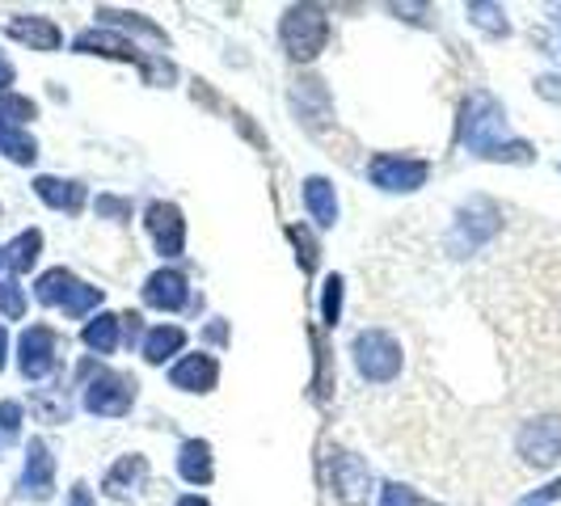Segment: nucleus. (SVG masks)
<instances>
[{
	"instance_id": "f257e3e1",
	"label": "nucleus",
	"mask_w": 561,
	"mask_h": 506,
	"mask_svg": "<svg viewBox=\"0 0 561 506\" xmlns=\"http://www.w3.org/2000/svg\"><path fill=\"white\" fill-rule=\"evenodd\" d=\"M456 140L465 143L478 161H499V165H533L536 148L528 140H515L506 131L503 102L490 89H473L460 102V118H456Z\"/></svg>"
},
{
	"instance_id": "f03ea898",
	"label": "nucleus",
	"mask_w": 561,
	"mask_h": 506,
	"mask_svg": "<svg viewBox=\"0 0 561 506\" xmlns=\"http://www.w3.org/2000/svg\"><path fill=\"white\" fill-rule=\"evenodd\" d=\"M283 51L296 64H309L330 47V13L321 4H291L279 22Z\"/></svg>"
},
{
	"instance_id": "7ed1b4c3",
	"label": "nucleus",
	"mask_w": 561,
	"mask_h": 506,
	"mask_svg": "<svg viewBox=\"0 0 561 506\" xmlns=\"http://www.w3.org/2000/svg\"><path fill=\"white\" fill-rule=\"evenodd\" d=\"M351 359L367 384H389L401 376V342L389 330H359L351 342Z\"/></svg>"
},
{
	"instance_id": "20e7f679",
	"label": "nucleus",
	"mask_w": 561,
	"mask_h": 506,
	"mask_svg": "<svg viewBox=\"0 0 561 506\" xmlns=\"http://www.w3.org/2000/svg\"><path fill=\"white\" fill-rule=\"evenodd\" d=\"M367 177L385 195H414V191L426 186V177H431V161L401 157V152H380V157L367 161Z\"/></svg>"
},
{
	"instance_id": "39448f33",
	"label": "nucleus",
	"mask_w": 561,
	"mask_h": 506,
	"mask_svg": "<svg viewBox=\"0 0 561 506\" xmlns=\"http://www.w3.org/2000/svg\"><path fill=\"white\" fill-rule=\"evenodd\" d=\"M515 451L528 469H540V473L561 464V414H540L524 422L515 435Z\"/></svg>"
},
{
	"instance_id": "423d86ee",
	"label": "nucleus",
	"mask_w": 561,
	"mask_h": 506,
	"mask_svg": "<svg viewBox=\"0 0 561 506\" xmlns=\"http://www.w3.org/2000/svg\"><path fill=\"white\" fill-rule=\"evenodd\" d=\"M136 389H140V384H136L131 376L102 367V371L84 384V410H89L93 418H127L131 405H136Z\"/></svg>"
},
{
	"instance_id": "0eeeda50",
	"label": "nucleus",
	"mask_w": 561,
	"mask_h": 506,
	"mask_svg": "<svg viewBox=\"0 0 561 506\" xmlns=\"http://www.w3.org/2000/svg\"><path fill=\"white\" fill-rule=\"evenodd\" d=\"M499 228H503V211L490 198H469L456 216V228H451V250L465 257V253L481 250Z\"/></svg>"
},
{
	"instance_id": "6e6552de",
	"label": "nucleus",
	"mask_w": 561,
	"mask_h": 506,
	"mask_svg": "<svg viewBox=\"0 0 561 506\" xmlns=\"http://www.w3.org/2000/svg\"><path fill=\"white\" fill-rule=\"evenodd\" d=\"M371 485H376L371 469H367L355 451L346 448L330 451V490H334L337 506H367V498L376 494Z\"/></svg>"
},
{
	"instance_id": "1a4fd4ad",
	"label": "nucleus",
	"mask_w": 561,
	"mask_h": 506,
	"mask_svg": "<svg viewBox=\"0 0 561 506\" xmlns=\"http://www.w3.org/2000/svg\"><path fill=\"white\" fill-rule=\"evenodd\" d=\"M59 364V334L51 325H26L18 337V367L26 380H47Z\"/></svg>"
},
{
	"instance_id": "9d476101",
	"label": "nucleus",
	"mask_w": 561,
	"mask_h": 506,
	"mask_svg": "<svg viewBox=\"0 0 561 506\" xmlns=\"http://www.w3.org/2000/svg\"><path fill=\"white\" fill-rule=\"evenodd\" d=\"M72 47H77L81 56H106V59H123V64H136L144 77H148V68L157 64V56H144L136 38H123V34H111V30H81V34L72 38Z\"/></svg>"
},
{
	"instance_id": "9b49d317",
	"label": "nucleus",
	"mask_w": 561,
	"mask_h": 506,
	"mask_svg": "<svg viewBox=\"0 0 561 506\" xmlns=\"http://www.w3.org/2000/svg\"><path fill=\"white\" fill-rule=\"evenodd\" d=\"M144 228H148V237H152L161 257H182L186 253V220H182L178 203H152L144 211Z\"/></svg>"
},
{
	"instance_id": "f8f14e48",
	"label": "nucleus",
	"mask_w": 561,
	"mask_h": 506,
	"mask_svg": "<svg viewBox=\"0 0 561 506\" xmlns=\"http://www.w3.org/2000/svg\"><path fill=\"white\" fill-rule=\"evenodd\" d=\"M18 490H22V498H34V503H47L56 494V456L47 448V439L26 444V464H22Z\"/></svg>"
},
{
	"instance_id": "ddd939ff",
	"label": "nucleus",
	"mask_w": 561,
	"mask_h": 506,
	"mask_svg": "<svg viewBox=\"0 0 561 506\" xmlns=\"http://www.w3.org/2000/svg\"><path fill=\"white\" fill-rule=\"evenodd\" d=\"M144 304L161 312H182L191 304V283H186V275L173 271V266L152 271V275L144 279Z\"/></svg>"
},
{
	"instance_id": "4468645a",
	"label": "nucleus",
	"mask_w": 561,
	"mask_h": 506,
	"mask_svg": "<svg viewBox=\"0 0 561 506\" xmlns=\"http://www.w3.org/2000/svg\"><path fill=\"white\" fill-rule=\"evenodd\" d=\"M169 384L182 393H211L220 384V359L198 350V355H182L178 364L169 367Z\"/></svg>"
},
{
	"instance_id": "2eb2a0df",
	"label": "nucleus",
	"mask_w": 561,
	"mask_h": 506,
	"mask_svg": "<svg viewBox=\"0 0 561 506\" xmlns=\"http://www.w3.org/2000/svg\"><path fill=\"white\" fill-rule=\"evenodd\" d=\"M144 481H148V460H144L140 451H127V456L114 460L111 473L102 478V494L114 498V503H123V498H136L140 494Z\"/></svg>"
},
{
	"instance_id": "dca6fc26",
	"label": "nucleus",
	"mask_w": 561,
	"mask_h": 506,
	"mask_svg": "<svg viewBox=\"0 0 561 506\" xmlns=\"http://www.w3.org/2000/svg\"><path fill=\"white\" fill-rule=\"evenodd\" d=\"M9 34H13L22 47H30V51H59V47H64V30H59L51 18H43V13H13Z\"/></svg>"
},
{
	"instance_id": "f3484780",
	"label": "nucleus",
	"mask_w": 561,
	"mask_h": 506,
	"mask_svg": "<svg viewBox=\"0 0 561 506\" xmlns=\"http://www.w3.org/2000/svg\"><path fill=\"white\" fill-rule=\"evenodd\" d=\"M178 473L186 485H211L216 478V460H211V444L207 439H186L182 448H178Z\"/></svg>"
},
{
	"instance_id": "a211bd4d",
	"label": "nucleus",
	"mask_w": 561,
	"mask_h": 506,
	"mask_svg": "<svg viewBox=\"0 0 561 506\" xmlns=\"http://www.w3.org/2000/svg\"><path fill=\"white\" fill-rule=\"evenodd\" d=\"M305 211H309V220L317 228L337 225V191L330 177H321V173L305 177Z\"/></svg>"
},
{
	"instance_id": "6ab92c4d",
	"label": "nucleus",
	"mask_w": 561,
	"mask_h": 506,
	"mask_svg": "<svg viewBox=\"0 0 561 506\" xmlns=\"http://www.w3.org/2000/svg\"><path fill=\"white\" fill-rule=\"evenodd\" d=\"M34 195L43 198L47 207H56V211H68V216H77L84 207V186L81 182H72V177H34Z\"/></svg>"
},
{
	"instance_id": "aec40b11",
	"label": "nucleus",
	"mask_w": 561,
	"mask_h": 506,
	"mask_svg": "<svg viewBox=\"0 0 561 506\" xmlns=\"http://www.w3.org/2000/svg\"><path fill=\"white\" fill-rule=\"evenodd\" d=\"M182 346H186V330H182V325H152V330L144 334L140 355H144V359H148L152 367H161L165 359H173V355H182Z\"/></svg>"
},
{
	"instance_id": "412c9836",
	"label": "nucleus",
	"mask_w": 561,
	"mask_h": 506,
	"mask_svg": "<svg viewBox=\"0 0 561 506\" xmlns=\"http://www.w3.org/2000/svg\"><path fill=\"white\" fill-rule=\"evenodd\" d=\"M291 102H296V111L305 114V127H309V131H317V118H321V123L330 118V93H325L321 81H296Z\"/></svg>"
},
{
	"instance_id": "4be33fe9",
	"label": "nucleus",
	"mask_w": 561,
	"mask_h": 506,
	"mask_svg": "<svg viewBox=\"0 0 561 506\" xmlns=\"http://www.w3.org/2000/svg\"><path fill=\"white\" fill-rule=\"evenodd\" d=\"M118 325H123V317H114V312H98V317L84 325L81 342L93 350V355H114V350H118Z\"/></svg>"
},
{
	"instance_id": "5701e85b",
	"label": "nucleus",
	"mask_w": 561,
	"mask_h": 506,
	"mask_svg": "<svg viewBox=\"0 0 561 506\" xmlns=\"http://www.w3.org/2000/svg\"><path fill=\"white\" fill-rule=\"evenodd\" d=\"M38 253H43V232H38V228H26V232H18L13 245L4 250V262H9L13 275H26V271L38 266Z\"/></svg>"
},
{
	"instance_id": "b1692460",
	"label": "nucleus",
	"mask_w": 561,
	"mask_h": 506,
	"mask_svg": "<svg viewBox=\"0 0 561 506\" xmlns=\"http://www.w3.org/2000/svg\"><path fill=\"white\" fill-rule=\"evenodd\" d=\"M0 157L13 161V165H34L38 161V140L26 127H4L0 123Z\"/></svg>"
},
{
	"instance_id": "393cba45",
	"label": "nucleus",
	"mask_w": 561,
	"mask_h": 506,
	"mask_svg": "<svg viewBox=\"0 0 561 506\" xmlns=\"http://www.w3.org/2000/svg\"><path fill=\"white\" fill-rule=\"evenodd\" d=\"M98 304H102V287H93V283L77 279L72 287H68V296L59 300V312H64L68 321H81L84 312H93Z\"/></svg>"
},
{
	"instance_id": "a878e982",
	"label": "nucleus",
	"mask_w": 561,
	"mask_h": 506,
	"mask_svg": "<svg viewBox=\"0 0 561 506\" xmlns=\"http://www.w3.org/2000/svg\"><path fill=\"white\" fill-rule=\"evenodd\" d=\"M98 22H106V26H123V30H136L144 38H152V43H165V30L152 26L144 13H123V9H98Z\"/></svg>"
},
{
	"instance_id": "bb28decb",
	"label": "nucleus",
	"mask_w": 561,
	"mask_h": 506,
	"mask_svg": "<svg viewBox=\"0 0 561 506\" xmlns=\"http://www.w3.org/2000/svg\"><path fill=\"white\" fill-rule=\"evenodd\" d=\"M77 283V275L72 271H64V266H56V271H47V275H38V283H34V296H38V304H51V309H59V300L68 296V287Z\"/></svg>"
},
{
	"instance_id": "cd10ccee",
	"label": "nucleus",
	"mask_w": 561,
	"mask_h": 506,
	"mask_svg": "<svg viewBox=\"0 0 561 506\" xmlns=\"http://www.w3.org/2000/svg\"><path fill=\"white\" fill-rule=\"evenodd\" d=\"M465 13H469V22L478 30H485L490 38H506V34H511V22H506L503 4H469Z\"/></svg>"
},
{
	"instance_id": "c85d7f7f",
	"label": "nucleus",
	"mask_w": 561,
	"mask_h": 506,
	"mask_svg": "<svg viewBox=\"0 0 561 506\" xmlns=\"http://www.w3.org/2000/svg\"><path fill=\"white\" fill-rule=\"evenodd\" d=\"M30 118H38V106L26 93H0V123L4 127H26Z\"/></svg>"
},
{
	"instance_id": "c756f323",
	"label": "nucleus",
	"mask_w": 561,
	"mask_h": 506,
	"mask_svg": "<svg viewBox=\"0 0 561 506\" xmlns=\"http://www.w3.org/2000/svg\"><path fill=\"white\" fill-rule=\"evenodd\" d=\"M0 317L4 321H22L26 317V287L18 279H0Z\"/></svg>"
},
{
	"instance_id": "7c9ffc66",
	"label": "nucleus",
	"mask_w": 561,
	"mask_h": 506,
	"mask_svg": "<svg viewBox=\"0 0 561 506\" xmlns=\"http://www.w3.org/2000/svg\"><path fill=\"white\" fill-rule=\"evenodd\" d=\"M321 321L334 330L342 321V275H330L325 287H321Z\"/></svg>"
},
{
	"instance_id": "2f4dec72",
	"label": "nucleus",
	"mask_w": 561,
	"mask_h": 506,
	"mask_svg": "<svg viewBox=\"0 0 561 506\" xmlns=\"http://www.w3.org/2000/svg\"><path fill=\"white\" fill-rule=\"evenodd\" d=\"M380 506H439L431 503V498H422L414 485H401V481H389L385 490H380Z\"/></svg>"
},
{
	"instance_id": "473e14b6",
	"label": "nucleus",
	"mask_w": 561,
	"mask_h": 506,
	"mask_svg": "<svg viewBox=\"0 0 561 506\" xmlns=\"http://www.w3.org/2000/svg\"><path fill=\"white\" fill-rule=\"evenodd\" d=\"M287 237H291V245H296V257H300V266L305 271H317V257H321V250H317V241H312V232L305 225H291L287 228Z\"/></svg>"
},
{
	"instance_id": "72a5a7b5",
	"label": "nucleus",
	"mask_w": 561,
	"mask_h": 506,
	"mask_svg": "<svg viewBox=\"0 0 561 506\" xmlns=\"http://www.w3.org/2000/svg\"><path fill=\"white\" fill-rule=\"evenodd\" d=\"M22 435V401H0V451Z\"/></svg>"
},
{
	"instance_id": "f704fd0d",
	"label": "nucleus",
	"mask_w": 561,
	"mask_h": 506,
	"mask_svg": "<svg viewBox=\"0 0 561 506\" xmlns=\"http://www.w3.org/2000/svg\"><path fill=\"white\" fill-rule=\"evenodd\" d=\"M536 93H540L545 102L561 106V81H558V77H536Z\"/></svg>"
},
{
	"instance_id": "c9c22d12",
	"label": "nucleus",
	"mask_w": 561,
	"mask_h": 506,
	"mask_svg": "<svg viewBox=\"0 0 561 506\" xmlns=\"http://www.w3.org/2000/svg\"><path fill=\"white\" fill-rule=\"evenodd\" d=\"M98 211H102V216H123V220H127V216H131V203H123V198L102 195V198H98Z\"/></svg>"
},
{
	"instance_id": "e433bc0d",
	"label": "nucleus",
	"mask_w": 561,
	"mask_h": 506,
	"mask_svg": "<svg viewBox=\"0 0 561 506\" xmlns=\"http://www.w3.org/2000/svg\"><path fill=\"white\" fill-rule=\"evenodd\" d=\"M558 498H561V478L553 481V485H545L540 494H528V498H524L519 506H545V503H558Z\"/></svg>"
},
{
	"instance_id": "4c0bfd02",
	"label": "nucleus",
	"mask_w": 561,
	"mask_h": 506,
	"mask_svg": "<svg viewBox=\"0 0 561 506\" xmlns=\"http://www.w3.org/2000/svg\"><path fill=\"white\" fill-rule=\"evenodd\" d=\"M13 81H18V72H13V64L0 56V93H13Z\"/></svg>"
},
{
	"instance_id": "58836bf2",
	"label": "nucleus",
	"mask_w": 561,
	"mask_h": 506,
	"mask_svg": "<svg viewBox=\"0 0 561 506\" xmlns=\"http://www.w3.org/2000/svg\"><path fill=\"white\" fill-rule=\"evenodd\" d=\"M68 506H93V494H89L84 485H72V498H68Z\"/></svg>"
},
{
	"instance_id": "ea45409f",
	"label": "nucleus",
	"mask_w": 561,
	"mask_h": 506,
	"mask_svg": "<svg viewBox=\"0 0 561 506\" xmlns=\"http://www.w3.org/2000/svg\"><path fill=\"white\" fill-rule=\"evenodd\" d=\"M4 359H9V334H4V325H0V371H4Z\"/></svg>"
},
{
	"instance_id": "a19ab883",
	"label": "nucleus",
	"mask_w": 561,
	"mask_h": 506,
	"mask_svg": "<svg viewBox=\"0 0 561 506\" xmlns=\"http://www.w3.org/2000/svg\"><path fill=\"white\" fill-rule=\"evenodd\" d=\"M173 506H211L207 498H198V494H186V498H178Z\"/></svg>"
},
{
	"instance_id": "79ce46f5",
	"label": "nucleus",
	"mask_w": 561,
	"mask_h": 506,
	"mask_svg": "<svg viewBox=\"0 0 561 506\" xmlns=\"http://www.w3.org/2000/svg\"><path fill=\"white\" fill-rule=\"evenodd\" d=\"M553 22H558V26H561V9H553Z\"/></svg>"
},
{
	"instance_id": "37998d69",
	"label": "nucleus",
	"mask_w": 561,
	"mask_h": 506,
	"mask_svg": "<svg viewBox=\"0 0 561 506\" xmlns=\"http://www.w3.org/2000/svg\"><path fill=\"white\" fill-rule=\"evenodd\" d=\"M4 266H9V262H4V250H0V271H4Z\"/></svg>"
}]
</instances>
